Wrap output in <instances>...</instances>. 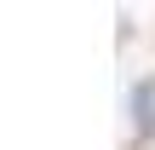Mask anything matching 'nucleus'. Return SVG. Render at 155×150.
I'll list each match as a JSON object with an SVG mask.
<instances>
[{
    "mask_svg": "<svg viewBox=\"0 0 155 150\" xmlns=\"http://www.w3.org/2000/svg\"><path fill=\"white\" fill-rule=\"evenodd\" d=\"M132 110H138V127L155 133V81H144V87L132 92Z\"/></svg>",
    "mask_w": 155,
    "mask_h": 150,
    "instance_id": "1",
    "label": "nucleus"
}]
</instances>
